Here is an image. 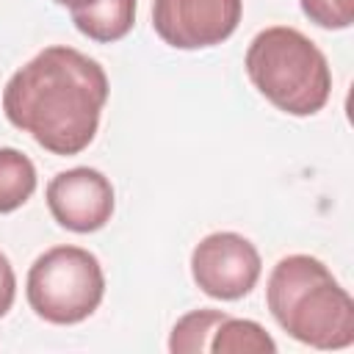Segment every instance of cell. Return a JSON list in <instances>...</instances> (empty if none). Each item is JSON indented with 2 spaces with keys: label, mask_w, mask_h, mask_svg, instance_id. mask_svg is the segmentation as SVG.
Wrapping results in <instances>:
<instances>
[{
  "label": "cell",
  "mask_w": 354,
  "mask_h": 354,
  "mask_svg": "<svg viewBox=\"0 0 354 354\" xmlns=\"http://www.w3.org/2000/svg\"><path fill=\"white\" fill-rule=\"evenodd\" d=\"M105 102V69L66 44L36 53L3 88L6 119L53 155L83 152L97 136Z\"/></svg>",
  "instance_id": "6da1fadb"
},
{
  "label": "cell",
  "mask_w": 354,
  "mask_h": 354,
  "mask_svg": "<svg viewBox=\"0 0 354 354\" xmlns=\"http://www.w3.org/2000/svg\"><path fill=\"white\" fill-rule=\"evenodd\" d=\"M266 301L274 321L299 343L313 348L354 343V301L318 257H282L268 277Z\"/></svg>",
  "instance_id": "7a4b0ae2"
},
{
  "label": "cell",
  "mask_w": 354,
  "mask_h": 354,
  "mask_svg": "<svg viewBox=\"0 0 354 354\" xmlns=\"http://www.w3.org/2000/svg\"><path fill=\"white\" fill-rule=\"evenodd\" d=\"M246 75L274 108L290 116L318 113L332 94L326 55L301 30L288 25L266 28L252 39Z\"/></svg>",
  "instance_id": "3957f363"
},
{
  "label": "cell",
  "mask_w": 354,
  "mask_h": 354,
  "mask_svg": "<svg viewBox=\"0 0 354 354\" xmlns=\"http://www.w3.org/2000/svg\"><path fill=\"white\" fill-rule=\"evenodd\" d=\"M28 304L50 324L86 321L105 296L100 260L80 246H53L39 254L28 271Z\"/></svg>",
  "instance_id": "277c9868"
},
{
  "label": "cell",
  "mask_w": 354,
  "mask_h": 354,
  "mask_svg": "<svg viewBox=\"0 0 354 354\" xmlns=\"http://www.w3.org/2000/svg\"><path fill=\"white\" fill-rule=\"evenodd\" d=\"M263 263L254 243L238 232H210L191 252V274L202 293L235 301L260 279Z\"/></svg>",
  "instance_id": "5b68a950"
},
{
  "label": "cell",
  "mask_w": 354,
  "mask_h": 354,
  "mask_svg": "<svg viewBox=\"0 0 354 354\" xmlns=\"http://www.w3.org/2000/svg\"><path fill=\"white\" fill-rule=\"evenodd\" d=\"M243 14V0H152L155 33L177 50L227 41Z\"/></svg>",
  "instance_id": "8992f818"
},
{
  "label": "cell",
  "mask_w": 354,
  "mask_h": 354,
  "mask_svg": "<svg viewBox=\"0 0 354 354\" xmlns=\"http://www.w3.org/2000/svg\"><path fill=\"white\" fill-rule=\"evenodd\" d=\"M47 207L64 230L97 232L113 216V185L97 169H66L47 183Z\"/></svg>",
  "instance_id": "52a82bcc"
},
{
  "label": "cell",
  "mask_w": 354,
  "mask_h": 354,
  "mask_svg": "<svg viewBox=\"0 0 354 354\" xmlns=\"http://www.w3.org/2000/svg\"><path fill=\"white\" fill-rule=\"evenodd\" d=\"M69 11L75 28L100 44L124 39L136 22V0H86Z\"/></svg>",
  "instance_id": "ba28073f"
},
{
  "label": "cell",
  "mask_w": 354,
  "mask_h": 354,
  "mask_svg": "<svg viewBox=\"0 0 354 354\" xmlns=\"http://www.w3.org/2000/svg\"><path fill=\"white\" fill-rule=\"evenodd\" d=\"M210 351L216 354H274L277 343L257 321L224 315V321L216 326L210 337Z\"/></svg>",
  "instance_id": "9c48e42d"
},
{
  "label": "cell",
  "mask_w": 354,
  "mask_h": 354,
  "mask_svg": "<svg viewBox=\"0 0 354 354\" xmlns=\"http://www.w3.org/2000/svg\"><path fill=\"white\" fill-rule=\"evenodd\" d=\"M36 191V166L14 147H0V213L22 207Z\"/></svg>",
  "instance_id": "30bf717a"
},
{
  "label": "cell",
  "mask_w": 354,
  "mask_h": 354,
  "mask_svg": "<svg viewBox=\"0 0 354 354\" xmlns=\"http://www.w3.org/2000/svg\"><path fill=\"white\" fill-rule=\"evenodd\" d=\"M227 313L221 310H194L188 315H183L169 337V351L174 354H196V351H210V337L216 332V326L224 321Z\"/></svg>",
  "instance_id": "8fae6325"
},
{
  "label": "cell",
  "mask_w": 354,
  "mask_h": 354,
  "mask_svg": "<svg viewBox=\"0 0 354 354\" xmlns=\"http://www.w3.org/2000/svg\"><path fill=\"white\" fill-rule=\"evenodd\" d=\"M304 17L326 30H343L354 19V0H299Z\"/></svg>",
  "instance_id": "7c38bea8"
},
{
  "label": "cell",
  "mask_w": 354,
  "mask_h": 354,
  "mask_svg": "<svg viewBox=\"0 0 354 354\" xmlns=\"http://www.w3.org/2000/svg\"><path fill=\"white\" fill-rule=\"evenodd\" d=\"M14 296H17V277H14V268H11L8 257L0 252V318L11 310Z\"/></svg>",
  "instance_id": "4fadbf2b"
},
{
  "label": "cell",
  "mask_w": 354,
  "mask_h": 354,
  "mask_svg": "<svg viewBox=\"0 0 354 354\" xmlns=\"http://www.w3.org/2000/svg\"><path fill=\"white\" fill-rule=\"evenodd\" d=\"M53 3H58V6H66V8H75V6H80V3H86V0H53Z\"/></svg>",
  "instance_id": "5bb4252c"
}]
</instances>
